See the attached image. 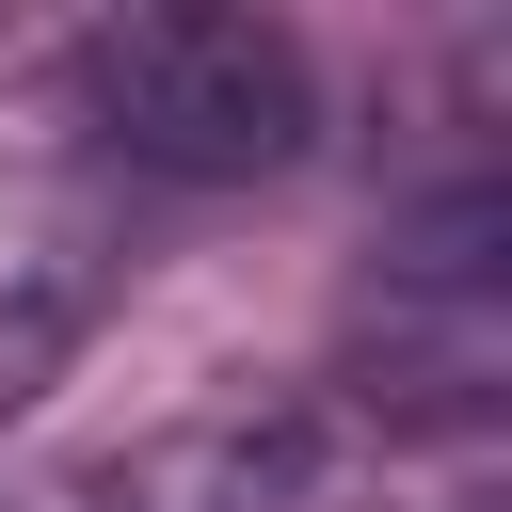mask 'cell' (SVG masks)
<instances>
[{"mask_svg":"<svg viewBox=\"0 0 512 512\" xmlns=\"http://www.w3.org/2000/svg\"><path fill=\"white\" fill-rule=\"evenodd\" d=\"M80 128L144 176H272L320 128V64L288 16H224V0H144L80 32Z\"/></svg>","mask_w":512,"mask_h":512,"instance_id":"obj_1","label":"cell"},{"mask_svg":"<svg viewBox=\"0 0 512 512\" xmlns=\"http://www.w3.org/2000/svg\"><path fill=\"white\" fill-rule=\"evenodd\" d=\"M288 496H304V416H176L112 480H80V512H288Z\"/></svg>","mask_w":512,"mask_h":512,"instance_id":"obj_2","label":"cell"}]
</instances>
